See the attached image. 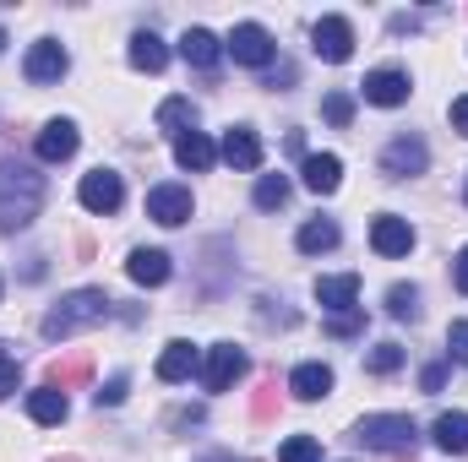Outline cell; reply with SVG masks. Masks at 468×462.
Here are the masks:
<instances>
[{
  "label": "cell",
  "instance_id": "obj_1",
  "mask_svg": "<svg viewBox=\"0 0 468 462\" xmlns=\"http://www.w3.org/2000/svg\"><path fill=\"white\" fill-rule=\"evenodd\" d=\"M44 207V174L27 163H0V234L27 229Z\"/></svg>",
  "mask_w": 468,
  "mask_h": 462
},
{
  "label": "cell",
  "instance_id": "obj_2",
  "mask_svg": "<svg viewBox=\"0 0 468 462\" xmlns=\"http://www.w3.org/2000/svg\"><path fill=\"white\" fill-rule=\"evenodd\" d=\"M104 316H110V294H104V289H77V294H66V299L44 316V338L60 343V338H71V332H82V327H93V321H104Z\"/></svg>",
  "mask_w": 468,
  "mask_h": 462
},
{
  "label": "cell",
  "instance_id": "obj_3",
  "mask_svg": "<svg viewBox=\"0 0 468 462\" xmlns=\"http://www.w3.org/2000/svg\"><path fill=\"white\" fill-rule=\"evenodd\" d=\"M354 441L370 446V452H414L420 430H414L409 414H365V419L354 425Z\"/></svg>",
  "mask_w": 468,
  "mask_h": 462
},
{
  "label": "cell",
  "instance_id": "obj_4",
  "mask_svg": "<svg viewBox=\"0 0 468 462\" xmlns=\"http://www.w3.org/2000/svg\"><path fill=\"white\" fill-rule=\"evenodd\" d=\"M425 163H431V152H425L420 136H398V142H387V152H381V174H387V180L425 174Z\"/></svg>",
  "mask_w": 468,
  "mask_h": 462
},
{
  "label": "cell",
  "instance_id": "obj_5",
  "mask_svg": "<svg viewBox=\"0 0 468 462\" xmlns=\"http://www.w3.org/2000/svg\"><path fill=\"white\" fill-rule=\"evenodd\" d=\"M224 49H229L239 66H256V71H261V66L272 60V33H267L261 22H239V27L229 33V44H224Z\"/></svg>",
  "mask_w": 468,
  "mask_h": 462
},
{
  "label": "cell",
  "instance_id": "obj_6",
  "mask_svg": "<svg viewBox=\"0 0 468 462\" xmlns=\"http://www.w3.org/2000/svg\"><path fill=\"white\" fill-rule=\"evenodd\" d=\"M239 375H245V353H239V348L234 343L207 348V364H202V386H207V392H229Z\"/></svg>",
  "mask_w": 468,
  "mask_h": 462
},
{
  "label": "cell",
  "instance_id": "obj_7",
  "mask_svg": "<svg viewBox=\"0 0 468 462\" xmlns=\"http://www.w3.org/2000/svg\"><path fill=\"white\" fill-rule=\"evenodd\" d=\"M147 218L164 224V229H180L191 218V191L186 185H153L147 191Z\"/></svg>",
  "mask_w": 468,
  "mask_h": 462
},
{
  "label": "cell",
  "instance_id": "obj_8",
  "mask_svg": "<svg viewBox=\"0 0 468 462\" xmlns=\"http://www.w3.org/2000/svg\"><path fill=\"white\" fill-rule=\"evenodd\" d=\"M311 44H316V55L327 60V66H344L354 55V27L344 16H322L316 22V33H311Z\"/></svg>",
  "mask_w": 468,
  "mask_h": 462
},
{
  "label": "cell",
  "instance_id": "obj_9",
  "mask_svg": "<svg viewBox=\"0 0 468 462\" xmlns=\"http://www.w3.org/2000/svg\"><path fill=\"white\" fill-rule=\"evenodd\" d=\"M82 207L88 213H115L120 202H125V185H120L115 169H93V174H82Z\"/></svg>",
  "mask_w": 468,
  "mask_h": 462
},
{
  "label": "cell",
  "instance_id": "obj_10",
  "mask_svg": "<svg viewBox=\"0 0 468 462\" xmlns=\"http://www.w3.org/2000/svg\"><path fill=\"white\" fill-rule=\"evenodd\" d=\"M66 66H71V55H66L55 38H38V44L27 49V82H60Z\"/></svg>",
  "mask_w": 468,
  "mask_h": 462
},
{
  "label": "cell",
  "instance_id": "obj_11",
  "mask_svg": "<svg viewBox=\"0 0 468 462\" xmlns=\"http://www.w3.org/2000/svg\"><path fill=\"white\" fill-rule=\"evenodd\" d=\"M359 93H365V104L398 110V104H409V77H403V71H370V77L359 82Z\"/></svg>",
  "mask_w": 468,
  "mask_h": 462
},
{
  "label": "cell",
  "instance_id": "obj_12",
  "mask_svg": "<svg viewBox=\"0 0 468 462\" xmlns=\"http://www.w3.org/2000/svg\"><path fill=\"white\" fill-rule=\"evenodd\" d=\"M370 245H376V256H409V250H414V229H409V218L381 213V218L370 224Z\"/></svg>",
  "mask_w": 468,
  "mask_h": 462
},
{
  "label": "cell",
  "instance_id": "obj_13",
  "mask_svg": "<svg viewBox=\"0 0 468 462\" xmlns=\"http://www.w3.org/2000/svg\"><path fill=\"white\" fill-rule=\"evenodd\" d=\"M316 299H322V310H333V316H354V305H359V278H354V272L316 278Z\"/></svg>",
  "mask_w": 468,
  "mask_h": 462
},
{
  "label": "cell",
  "instance_id": "obj_14",
  "mask_svg": "<svg viewBox=\"0 0 468 462\" xmlns=\"http://www.w3.org/2000/svg\"><path fill=\"white\" fill-rule=\"evenodd\" d=\"M300 180H305V191H316V196H333V191H338V180H344V163H338L333 152H305V163H300Z\"/></svg>",
  "mask_w": 468,
  "mask_h": 462
},
{
  "label": "cell",
  "instance_id": "obj_15",
  "mask_svg": "<svg viewBox=\"0 0 468 462\" xmlns=\"http://www.w3.org/2000/svg\"><path fill=\"white\" fill-rule=\"evenodd\" d=\"M88 375H93V353H66V359H49V375H44V386H55V392H77V386H88Z\"/></svg>",
  "mask_w": 468,
  "mask_h": 462
},
{
  "label": "cell",
  "instance_id": "obj_16",
  "mask_svg": "<svg viewBox=\"0 0 468 462\" xmlns=\"http://www.w3.org/2000/svg\"><path fill=\"white\" fill-rule=\"evenodd\" d=\"M77 152V125L71 120H49L44 131H38V158L44 163H66Z\"/></svg>",
  "mask_w": 468,
  "mask_h": 462
},
{
  "label": "cell",
  "instance_id": "obj_17",
  "mask_svg": "<svg viewBox=\"0 0 468 462\" xmlns=\"http://www.w3.org/2000/svg\"><path fill=\"white\" fill-rule=\"evenodd\" d=\"M224 163H234V169H256L261 163V136L250 131V125H234V131H224Z\"/></svg>",
  "mask_w": 468,
  "mask_h": 462
},
{
  "label": "cell",
  "instance_id": "obj_18",
  "mask_svg": "<svg viewBox=\"0 0 468 462\" xmlns=\"http://www.w3.org/2000/svg\"><path fill=\"white\" fill-rule=\"evenodd\" d=\"M180 55H186V66H197V71H213V66H218V55H224V44H218L207 27H186V38H180Z\"/></svg>",
  "mask_w": 468,
  "mask_h": 462
},
{
  "label": "cell",
  "instance_id": "obj_19",
  "mask_svg": "<svg viewBox=\"0 0 468 462\" xmlns=\"http://www.w3.org/2000/svg\"><path fill=\"white\" fill-rule=\"evenodd\" d=\"M125 272H131V283H142V289H158V283H169V256L142 245V250H131Z\"/></svg>",
  "mask_w": 468,
  "mask_h": 462
},
{
  "label": "cell",
  "instance_id": "obj_20",
  "mask_svg": "<svg viewBox=\"0 0 468 462\" xmlns=\"http://www.w3.org/2000/svg\"><path fill=\"white\" fill-rule=\"evenodd\" d=\"M289 392H294L300 403H316V397H327V392H333V370L311 359V364H300V370L289 375Z\"/></svg>",
  "mask_w": 468,
  "mask_h": 462
},
{
  "label": "cell",
  "instance_id": "obj_21",
  "mask_svg": "<svg viewBox=\"0 0 468 462\" xmlns=\"http://www.w3.org/2000/svg\"><path fill=\"white\" fill-rule=\"evenodd\" d=\"M197 364H202V353L186 343V338H175V343L158 353V381H186V375H191Z\"/></svg>",
  "mask_w": 468,
  "mask_h": 462
},
{
  "label": "cell",
  "instance_id": "obj_22",
  "mask_svg": "<svg viewBox=\"0 0 468 462\" xmlns=\"http://www.w3.org/2000/svg\"><path fill=\"white\" fill-rule=\"evenodd\" d=\"M175 158H180V169H197V174H202V169H213L218 147H213V142H207L202 131H186V136L175 142Z\"/></svg>",
  "mask_w": 468,
  "mask_h": 462
},
{
  "label": "cell",
  "instance_id": "obj_23",
  "mask_svg": "<svg viewBox=\"0 0 468 462\" xmlns=\"http://www.w3.org/2000/svg\"><path fill=\"white\" fill-rule=\"evenodd\" d=\"M131 66H136V71H164V66H169V49H164V38L142 27V33L131 38Z\"/></svg>",
  "mask_w": 468,
  "mask_h": 462
},
{
  "label": "cell",
  "instance_id": "obj_24",
  "mask_svg": "<svg viewBox=\"0 0 468 462\" xmlns=\"http://www.w3.org/2000/svg\"><path fill=\"white\" fill-rule=\"evenodd\" d=\"M431 436H436V446H441V452L463 457V452H468V414H441V419L431 425Z\"/></svg>",
  "mask_w": 468,
  "mask_h": 462
},
{
  "label": "cell",
  "instance_id": "obj_25",
  "mask_svg": "<svg viewBox=\"0 0 468 462\" xmlns=\"http://www.w3.org/2000/svg\"><path fill=\"white\" fill-rule=\"evenodd\" d=\"M27 414H33L38 425H60V419H66V392H55V386L27 392Z\"/></svg>",
  "mask_w": 468,
  "mask_h": 462
},
{
  "label": "cell",
  "instance_id": "obj_26",
  "mask_svg": "<svg viewBox=\"0 0 468 462\" xmlns=\"http://www.w3.org/2000/svg\"><path fill=\"white\" fill-rule=\"evenodd\" d=\"M158 125L180 142V136L197 125V104H191V99H164V104H158Z\"/></svg>",
  "mask_w": 468,
  "mask_h": 462
},
{
  "label": "cell",
  "instance_id": "obj_27",
  "mask_svg": "<svg viewBox=\"0 0 468 462\" xmlns=\"http://www.w3.org/2000/svg\"><path fill=\"white\" fill-rule=\"evenodd\" d=\"M338 245V224H327V218H311L305 229H300V250L305 256H322V250H333Z\"/></svg>",
  "mask_w": 468,
  "mask_h": 462
},
{
  "label": "cell",
  "instance_id": "obj_28",
  "mask_svg": "<svg viewBox=\"0 0 468 462\" xmlns=\"http://www.w3.org/2000/svg\"><path fill=\"white\" fill-rule=\"evenodd\" d=\"M387 316L414 321V316H420V289H414V283H392V289H387Z\"/></svg>",
  "mask_w": 468,
  "mask_h": 462
},
{
  "label": "cell",
  "instance_id": "obj_29",
  "mask_svg": "<svg viewBox=\"0 0 468 462\" xmlns=\"http://www.w3.org/2000/svg\"><path fill=\"white\" fill-rule=\"evenodd\" d=\"M283 202H289V180H283V174H261V180H256V207H261V213H278Z\"/></svg>",
  "mask_w": 468,
  "mask_h": 462
},
{
  "label": "cell",
  "instance_id": "obj_30",
  "mask_svg": "<svg viewBox=\"0 0 468 462\" xmlns=\"http://www.w3.org/2000/svg\"><path fill=\"white\" fill-rule=\"evenodd\" d=\"M278 462H322V446H316L311 436H289L283 452H278Z\"/></svg>",
  "mask_w": 468,
  "mask_h": 462
},
{
  "label": "cell",
  "instance_id": "obj_31",
  "mask_svg": "<svg viewBox=\"0 0 468 462\" xmlns=\"http://www.w3.org/2000/svg\"><path fill=\"white\" fill-rule=\"evenodd\" d=\"M365 364H370L376 375H392V370L403 364V348H398V343H376V348H370V359H365Z\"/></svg>",
  "mask_w": 468,
  "mask_h": 462
},
{
  "label": "cell",
  "instance_id": "obj_32",
  "mask_svg": "<svg viewBox=\"0 0 468 462\" xmlns=\"http://www.w3.org/2000/svg\"><path fill=\"white\" fill-rule=\"evenodd\" d=\"M250 414H256L261 425L278 414V386H272V381H261V386H256V403H250Z\"/></svg>",
  "mask_w": 468,
  "mask_h": 462
},
{
  "label": "cell",
  "instance_id": "obj_33",
  "mask_svg": "<svg viewBox=\"0 0 468 462\" xmlns=\"http://www.w3.org/2000/svg\"><path fill=\"white\" fill-rule=\"evenodd\" d=\"M322 115L333 120V125H349V120H354V99H349V93H327Z\"/></svg>",
  "mask_w": 468,
  "mask_h": 462
},
{
  "label": "cell",
  "instance_id": "obj_34",
  "mask_svg": "<svg viewBox=\"0 0 468 462\" xmlns=\"http://www.w3.org/2000/svg\"><path fill=\"white\" fill-rule=\"evenodd\" d=\"M447 348H452V359H463V364H468V321H452V332H447Z\"/></svg>",
  "mask_w": 468,
  "mask_h": 462
},
{
  "label": "cell",
  "instance_id": "obj_35",
  "mask_svg": "<svg viewBox=\"0 0 468 462\" xmlns=\"http://www.w3.org/2000/svg\"><path fill=\"white\" fill-rule=\"evenodd\" d=\"M5 392H16V359L5 353V343H0V397Z\"/></svg>",
  "mask_w": 468,
  "mask_h": 462
},
{
  "label": "cell",
  "instance_id": "obj_36",
  "mask_svg": "<svg viewBox=\"0 0 468 462\" xmlns=\"http://www.w3.org/2000/svg\"><path fill=\"white\" fill-rule=\"evenodd\" d=\"M420 386H425V392H441V386H447V364H425Z\"/></svg>",
  "mask_w": 468,
  "mask_h": 462
},
{
  "label": "cell",
  "instance_id": "obj_37",
  "mask_svg": "<svg viewBox=\"0 0 468 462\" xmlns=\"http://www.w3.org/2000/svg\"><path fill=\"white\" fill-rule=\"evenodd\" d=\"M120 397H125V375H115V381H110V386L99 392V403H110V408H115Z\"/></svg>",
  "mask_w": 468,
  "mask_h": 462
},
{
  "label": "cell",
  "instance_id": "obj_38",
  "mask_svg": "<svg viewBox=\"0 0 468 462\" xmlns=\"http://www.w3.org/2000/svg\"><path fill=\"white\" fill-rule=\"evenodd\" d=\"M452 278H458V289L468 294V245L458 250V261H452Z\"/></svg>",
  "mask_w": 468,
  "mask_h": 462
},
{
  "label": "cell",
  "instance_id": "obj_39",
  "mask_svg": "<svg viewBox=\"0 0 468 462\" xmlns=\"http://www.w3.org/2000/svg\"><path fill=\"white\" fill-rule=\"evenodd\" d=\"M452 131H463V136H468V93L452 104Z\"/></svg>",
  "mask_w": 468,
  "mask_h": 462
},
{
  "label": "cell",
  "instance_id": "obj_40",
  "mask_svg": "<svg viewBox=\"0 0 468 462\" xmlns=\"http://www.w3.org/2000/svg\"><path fill=\"white\" fill-rule=\"evenodd\" d=\"M354 327H359V316H338L333 321V338H354Z\"/></svg>",
  "mask_w": 468,
  "mask_h": 462
},
{
  "label": "cell",
  "instance_id": "obj_41",
  "mask_svg": "<svg viewBox=\"0 0 468 462\" xmlns=\"http://www.w3.org/2000/svg\"><path fill=\"white\" fill-rule=\"evenodd\" d=\"M207 462H234V457H207Z\"/></svg>",
  "mask_w": 468,
  "mask_h": 462
},
{
  "label": "cell",
  "instance_id": "obj_42",
  "mask_svg": "<svg viewBox=\"0 0 468 462\" xmlns=\"http://www.w3.org/2000/svg\"><path fill=\"white\" fill-rule=\"evenodd\" d=\"M0 49H5V27H0Z\"/></svg>",
  "mask_w": 468,
  "mask_h": 462
}]
</instances>
